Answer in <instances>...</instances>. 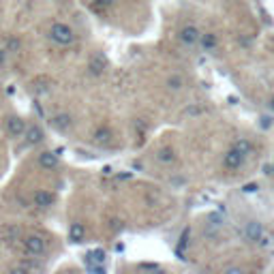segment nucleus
<instances>
[{"label":"nucleus","instance_id":"2","mask_svg":"<svg viewBox=\"0 0 274 274\" xmlns=\"http://www.w3.org/2000/svg\"><path fill=\"white\" fill-rule=\"evenodd\" d=\"M22 244H24V251L28 253L30 257H41V255L48 251V244H45V240L41 238V236H36V234H28L22 240Z\"/></svg>","mask_w":274,"mask_h":274},{"label":"nucleus","instance_id":"14","mask_svg":"<svg viewBox=\"0 0 274 274\" xmlns=\"http://www.w3.org/2000/svg\"><path fill=\"white\" fill-rule=\"evenodd\" d=\"M86 238V227H84V223H79V221H75V223H71V227H69V240L71 242H81Z\"/></svg>","mask_w":274,"mask_h":274},{"label":"nucleus","instance_id":"3","mask_svg":"<svg viewBox=\"0 0 274 274\" xmlns=\"http://www.w3.org/2000/svg\"><path fill=\"white\" fill-rule=\"evenodd\" d=\"M199 36H202V32H199L195 26H182L180 32H178V39L182 45H187V48H195V45L199 43Z\"/></svg>","mask_w":274,"mask_h":274},{"label":"nucleus","instance_id":"8","mask_svg":"<svg viewBox=\"0 0 274 274\" xmlns=\"http://www.w3.org/2000/svg\"><path fill=\"white\" fill-rule=\"evenodd\" d=\"M244 236H246V240H251V242H259L263 238V227L259 221H249L244 227Z\"/></svg>","mask_w":274,"mask_h":274},{"label":"nucleus","instance_id":"23","mask_svg":"<svg viewBox=\"0 0 274 274\" xmlns=\"http://www.w3.org/2000/svg\"><path fill=\"white\" fill-rule=\"evenodd\" d=\"M142 268H146V270H159V266H154V263H144Z\"/></svg>","mask_w":274,"mask_h":274},{"label":"nucleus","instance_id":"22","mask_svg":"<svg viewBox=\"0 0 274 274\" xmlns=\"http://www.w3.org/2000/svg\"><path fill=\"white\" fill-rule=\"evenodd\" d=\"M272 124V118H268V116H263L261 118V126H266V129H268V126Z\"/></svg>","mask_w":274,"mask_h":274},{"label":"nucleus","instance_id":"17","mask_svg":"<svg viewBox=\"0 0 274 274\" xmlns=\"http://www.w3.org/2000/svg\"><path fill=\"white\" fill-rule=\"evenodd\" d=\"M232 148H236L238 152H242L244 157H249V154L253 152V144L249 140H236V144L232 146Z\"/></svg>","mask_w":274,"mask_h":274},{"label":"nucleus","instance_id":"18","mask_svg":"<svg viewBox=\"0 0 274 274\" xmlns=\"http://www.w3.org/2000/svg\"><path fill=\"white\" fill-rule=\"evenodd\" d=\"M88 261L90 263H103V259H105V253L103 251H93V253H88Z\"/></svg>","mask_w":274,"mask_h":274},{"label":"nucleus","instance_id":"7","mask_svg":"<svg viewBox=\"0 0 274 274\" xmlns=\"http://www.w3.org/2000/svg\"><path fill=\"white\" fill-rule=\"evenodd\" d=\"M52 126L56 131H60V133H65V131H69L71 126H73V116L71 114H67V112H60V114H56L52 118Z\"/></svg>","mask_w":274,"mask_h":274},{"label":"nucleus","instance_id":"1","mask_svg":"<svg viewBox=\"0 0 274 274\" xmlns=\"http://www.w3.org/2000/svg\"><path fill=\"white\" fill-rule=\"evenodd\" d=\"M50 39L56 43V45H62V48H67V45H73V41H75V32H73L71 26L62 24V22H56L52 24L50 28Z\"/></svg>","mask_w":274,"mask_h":274},{"label":"nucleus","instance_id":"20","mask_svg":"<svg viewBox=\"0 0 274 274\" xmlns=\"http://www.w3.org/2000/svg\"><path fill=\"white\" fill-rule=\"evenodd\" d=\"M255 191H257V185H255V182H253V185H246L244 187V193H255Z\"/></svg>","mask_w":274,"mask_h":274},{"label":"nucleus","instance_id":"24","mask_svg":"<svg viewBox=\"0 0 274 274\" xmlns=\"http://www.w3.org/2000/svg\"><path fill=\"white\" fill-rule=\"evenodd\" d=\"M268 105H270V109H272V112H274V97L270 99V103H268Z\"/></svg>","mask_w":274,"mask_h":274},{"label":"nucleus","instance_id":"15","mask_svg":"<svg viewBox=\"0 0 274 274\" xmlns=\"http://www.w3.org/2000/svg\"><path fill=\"white\" fill-rule=\"evenodd\" d=\"M157 161L163 163V165H169V163L176 161V152H173V148H169V146H165V148H161L157 152Z\"/></svg>","mask_w":274,"mask_h":274},{"label":"nucleus","instance_id":"9","mask_svg":"<svg viewBox=\"0 0 274 274\" xmlns=\"http://www.w3.org/2000/svg\"><path fill=\"white\" fill-rule=\"evenodd\" d=\"M24 137H26V142H28L30 146H36V144H41L45 140V133H43V129L39 124H28L26 126Z\"/></svg>","mask_w":274,"mask_h":274},{"label":"nucleus","instance_id":"10","mask_svg":"<svg viewBox=\"0 0 274 274\" xmlns=\"http://www.w3.org/2000/svg\"><path fill=\"white\" fill-rule=\"evenodd\" d=\"M58 163H60V159H58L56 152L48 150V152H41V154H39V165H41L43 169H56Z\"/></svg>","mask_w":274,"mask_h":274},{"label":"nucleus","instance_id":"11","mask_svg":"<svg viewBox=\"0 0 274 274\" xmlns=\"http://www.w3.org/2000/svg\"><path fill=\"white\" fill-rule=\"evenodd\" d=\"M103 71H105V58L101 56V54H97V56H93L88 60V73L90 75L99 77V75H103Z\"/></svg>","mask_w":274,"mask_h":274},{"label":"nucleus","instance_id":"12","mask_svg":"<svg viewBox=\"0 0 274 274\" xmlns=\"http://www.w3.org/2000/svg\"><path fill=\"white\" fill-rule=\"evenodd\" d=\"M197 45H202V50L204 52H214L216 50V45H218V36L214 32H204L202 36H199V43Z\"/></svg>","mask_w":274,"mask_h":274},{"label":"nucleus","instance_id":"13","mask_svg":"<svg viewBox=\"0 0 274 274\" xmlns=\"http://www.w3.org/2000/svg\"><path fill=\"white\" fill-rule=\"evenodd\" d=\"M112 140H114V135H112V131H109L107 126H99V129L95 131V135H93V142L97 146H109Z\"/></svg>","mask_w":274,"mask_h":274},{"label":"nucleus","instance_id":"16","mask_svg":"<svg viewBox=\"0 0 274 274\" xmlns=\"http://www.w3.org/2000/svg\"><path fill=\"white\" fill-rule=\"evenodd\" d=\"M165 86L171 90V93H178V90L185 88V77L178 75V73H171V75L167 77V81H165Z\"/></svg>","mask_w":274,"mask_h":274},{"label":"nucleus","instance_id":"6","mask_svg":"<svg viewBox=\"0 0 274 274\" xmlns=\"http://www.w3.org/2000/svg\"><path fill=\"white\" fill-rule=\"evenodd\" d=\"M244 161H246V157L242 152H238L236 148H232L230 152L223 157V165L227 167V169H232V171H236V169H240L242 165H244Z\"/></svg>","mask_w":274,"mask_h":274},{"label":"nucleus","instance_id":"5","mask_svg":"<svg viewBox=\"0 0 274 274\" xmlns=\"http://www.w3.org/2000/svg\"><path fill=\"white\" fill-rule=\"evenodd\" d=\"M26 120H22L20 116H9L7 118V133L11 137H24L26 133Z\"/></svg>","mask_w":274,"mask_h":274},{"label":"nucleus","instance_id":"21","mask_svg":"<svg viewBox=\"0 0 274 274\" xmlns=\"http://www.w3.org/2000/svg\"><path fill=\"white\" fill-rule=\"evenodd\" d=\"M5 62H7V50H3V48H0V67H3Z\"/></svg>","mask_w":274,"mask_h":274},{"label":"nucleus","instance_id":"4","mask_svg":"<svg viewBox=\"0 0 274 274\" xmlns=\"http://www.w3.org/2000/svg\"><path fill=\"white\" fill-rule=\"evenodd\" d=\"M54 202H56V197H54V193H50V191H34V195H32V206L34 208H39V210H48L54 206Z\"/></svg>","mask_w":274,"mask_h":274},{"label":"nucleus","instance_id":"19","mask_svg":"<svg viewBox=\"0 0 274 274\" xmlns=\"http://www.w3.org/2000/svg\"><path fill=\"white\" fill-rule=\"evenodd\" d=\"M95 3H97L99 7H103V9H107V7H112V5H116V0H95Z\"/></svg>","mask_w":274,"mask_h":274}]
</instances>
